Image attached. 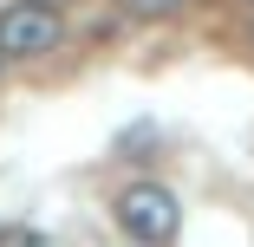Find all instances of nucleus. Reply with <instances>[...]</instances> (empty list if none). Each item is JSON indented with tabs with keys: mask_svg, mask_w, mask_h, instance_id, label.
Returning <instances> with one entry per match:
<instances>
[{
	"mask_svg": "<svg viewBox=\"0 0 254 247\" xmlns=\"http://www.w3.org/2000/svg\"><path fill=\"white\" fill-rule=\"evenodd\" d=\"M59 39H65V26H59V13L46 0H13L0 13V59H39Z\"/></svg>",
	"mask_w": 254,
	"mask_h": 247,
	"instance_id": "2",
	"label": "nucleus"
},
{
	"mask_svg": "<svg viewBox=\"0 0 254 247\" xmlns=\"http://www.w3.org/2000/svg\"><path fill=\"white\" fill-rule=\"evenodd\" d=\"M118 228H124L137 247H163V241H176L183 208H176V195H170L163 182H130V189L118 195Z\"/></svg>",
	"mask_w": 254,
	"mask_h": 247,
	"instance_id": "1",
	"label": "nucleus"
},
{
	"mask_svg": "<svg viewBox=\"0 0 254 247\" xmlns=\"http://www.w3.org/2000/svg\"><path fill=\"white\" fill-rule=\"evenodd\" d=\"M118 7L130 13V20H163V13H176L183 0H118Z\"/></svg>",
	"mask_w": 254,
	"mask_h": 247,
	"instance_id": "3",
	"label": "nucleus"
},
{
	"mask_svg": "<svg viewBox=\"0 0 254 247\" xmlns=\"http://www.w3.org/2000/svg\"><path fill=\"white\" fill-rule=\"evenodd\" d=\"M13 247H53V241H39V234H20V241H13Z\"/></svg>",
	"mask_w": 254,
	"mask_h": 247,
	"instance_id": "4",
	"label": "nucleus"
}]
</instances>
